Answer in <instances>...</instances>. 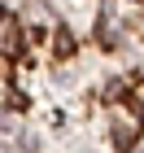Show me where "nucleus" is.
<instances>
[{"mask_svg": "<svg viewBox=\"0 0 144 153\" xmlns=\"http://www.w3.org/2000/svg\"><path fill=\"white\" fill-rule=\"evenodd\" d=\"M0 44L18 48V22H13V18H0Z\"/></svg>", "mask_w": 144, "mask_h": 153, "instance_id": "obj_1", "label": "nucleus"}, {"mask_svg": "<svg viewBox=\"0 0 144 153\" xmlns=\"http://www.w3.org/2000/svg\"><path fill=\"white\" fill-rule=\"evenodd\" d=\"M57 53H74V39H70V31H57Z\"/></svg>", "mask_w": 144, "mask_h": 153, "instance_id": "obj_2", "label": "nucleus"}]
</instances>
